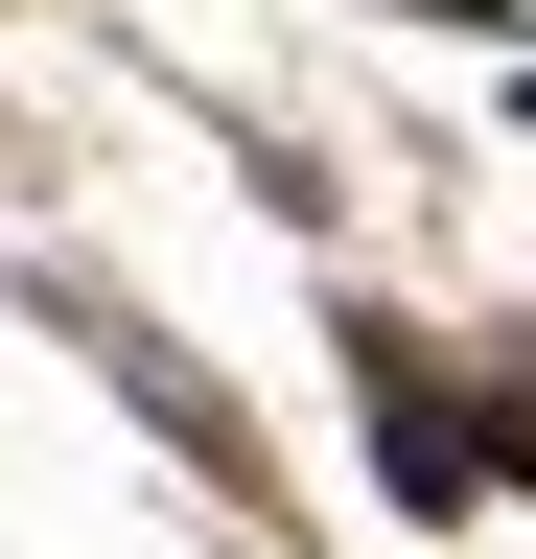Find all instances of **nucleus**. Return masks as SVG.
Segmentation results:
<instances>
[{"label": "nucleus", "instance_id": "obj_1", "mask_svg": "<svg viewBox=\"0 0 536 559\" xmlns=\"http://www.w3.org/2000/svg\"><path fill=\"white\" fill-rule=\"evenodd\" d=\"M350 443H373V489L420 536H466L490 513V419H466V349H420V326H350Z\"/></svg>", "mask_w": 536, "mask_h": 559}, {"label": "nucleus", "instance_id": "obj_3", "mask_svg": "<svg viewBox=\"0 0 536 559\" xmlns=\"http://www.w3.org/2000/svg\"><path fill=\"white\" fill-rule=\"evenodd\" d=\"M466 419H490V489H536V349H466Z\"/></svg>", "mask_w": 536, "mask_h": 559}, {"label": "nucleus", "instance_id": "obj_4", "mask_svg": "<svg viewBox=\"0 0 536 559\" xmlns=\"http://www.w3.org/2000/svg\"><path fill=\"white\" fill-rule=\"evenodd\" d=\"M513 140H536V47H513Z\"/></svg>", "mask_w": 536, "mask_h": 559}, {"label": "nucleus", "instance_id": "obj_2", "mask_svg": "<svg viewBox=\"0 0 536 559\" xmlns=\"http://www.w3.org/2000/svg\"><path fill=\"white\" fill-rule=\"evenodd\" d=\"M47 326H94V373H117V419H141V443H164V466H211V489H257V419L211 396V349H164L141 304H94V280H71V257H47Z\"/></svg>", "mask_w": 536, "mask_h": 559}]
</instances>
